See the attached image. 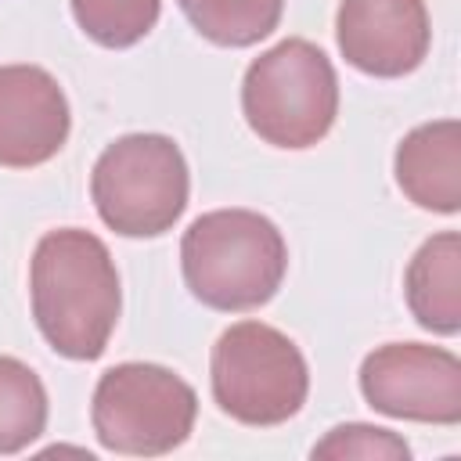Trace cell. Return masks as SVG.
I'll use <instances>...</instances> for the list:
<instances>
[{"mask_svg":"<svg viewBox=\"0 0 461 461\" xmlns=\"http://www.w3.org/2000/svg\"><path fill=\"white\" fill-rule=\"evenodd\" d=\"M32 317L47 346L68 360H97L115 331L122 292L108 245L79 227L47 230L29 263Z\"/></svg>","mask_w":461,"mask_h":461,"instance_id":"1","label":"cell"},{"mask_svg":"<svg viewBox=\"0 0 461 461\" xmlns=\"http://www.w3.org/2000/svg\"><path fill=\"white\" fill-rule=\"evenodd\" d=\"M180 267L198 303L241 313L274 299L288 270V245L263 212L212 209L184 230Z\"/></svg>","mask_w":461,"mask_h":461,"instance_id":"2","label":"cell"},{"mask_svg":"<svg viewBox=\"0 0 461 461\" xmlns=\"http://www.w3.org/2000/svg\"><path fill=\"white\" fill-rule=\"evenodd\" d=\"M241 112L252 133L274 148H313L339 115V76L310 40H281L241 79Z\"/></svg>","mask_w":461,"mask_h":461,"instance_id":"3","label":"cell"},{"mask_svg":"<svg viewBox=\"0 0 461 461\" xmlns=\"http://www.w3.org/2000/svg\"><path fill=\"white\" fill-rule=\"evenodd\" d=\"M187 162L166 133H126L112 140L90 173L97 216L122 238H158L187 209Z\"/></svg>","mask_w":461,"mask_h":461,"instance_id":"4","label":"cell"},{"mask_svg":"<svg viewBox=\"0 0 461 461\" xmlns=\"http://www.w3.org/2000/svg\"><path fill=\"white\" fill-rule=\"evenodd\" d=\"M212 396L241 425H281L299 414L310 393V371L299 346L263 324L238 321L212 346Z\"/></svg>","mask_w":461,"mask_h":461,"instance_id":"5","label":"cell"},{"mask_svg":"<svg viewBox=\"0 0 461 461\" xmlns=\"http://www.w3.org/2000/svg\"><path fill=\"white\" fill-rule=\"evenodd\" d=\"M90 418L104 450L158 457L191 436L198 396L169 367L130 360L97 378Z\"/></svg>","mask_w":461,"mask_h":461,"instance_id":"6","label":"cell"},{"mask_svg":"<svg viewBox=\"0 0 461 461\" xmlns=\"http://www.w3.org/2000/svg\"><path fill=\"white\" fill-rule=\"evenodd\" d=\"M364 400L407 421L457 425L461 421V360L443 346L389 342L360 364Z\"/></svg>","mask_w":461,"mask_h":461,"instance_id":"7","label":"cell"},{"mask_svg":"<svg viewBox=\"0 0 461 461\" xmlns=\"http://www.w3.org/2000/svg\"><path fill=\"white\" fill-rule=\"evenodd\" d=\"M335 40L353 68L400 79L425 61L432 43L425 0H342Z\"/></svg>","mask_w":461,"mask_h":461,"instance_id":"8","label":"cell"},{"mask_svg":"<svg viewBox=\"0 0 461 461\" xmlns=\"http://www.w3.org/2000/svg\"><path fill=\"white\" fill-rule=\"evenodd\" d=\"M68 130V97L47 68L0 65V166H43L65 148Z\"/></svg>","mask_w":461,"mask_h":461,"instance_id":"9","label":"cell"},{"mask_svg":"<svg viewBox=\"0 0 461 461\" xmlns=\"http://www.w3.org/2000/svg\"><path fill=\"white\" fill-rule=\"evenodd\" d=\"M396 184L400 191L429 212L461 209V126L457 119H436L414 126L396 148Z\"/></svg>","mask_w":461,"mask_h":461,"instance_id":"10","label":"cell"},{"mask_svg":"<svg viewBox=\"0 0 461 461\" xmlns=\"http://www.w3.org/2000/svg\"><path fill=\"white\" fill-rule=\"evenodd\" d=\"M414 321L436 335L461 331V234H432L411 259L403 277Z\"/></svg>","mask_w":461,"mask_h":461,"instance_id":"11","label":"cell"},{"mask_svg":"<svg viewBox=\"0 0 461 461\" xmlns=\"http://www.w3.org/2000/svg\"><path fill=\"white\" fill-rule=\"evenodd\" d=\"M180 11L209 43L252 47L277 29L285 0H180Z\"/></svg>","mask_w":461,"mask_h":461,"instance_id":"12","label":"cell"},{"mask_svg":"<svg viewBox=\"0 0 461 461\" xmlns=\"http://www.w3.org/2000/svg\"><path fill=\"white\" fill-rule=\"evenodd\" d=\"M47 429V389L40 375L14 360L0 357V454H18Z\"/></svg>","mask_w":461,"mask_h":461,"instance_id":"13","label":"cell"},{"mask_svg":"<svg viewBox=\"0 0 461 461\" xmlns=\"http://www.w3.org/2000/svg\"><path fill=\"white\" fill-rule=\"evenodd\" d=\"M162 0H72L76 25L101 47H133L158 22Z\"/></svg>","mask_w":461,"mask_h":461,"instance_id":"14","label":"cell"},{"mask_svg":"<svg viewBox=\"0 0 461 461\" xmlns=\"http://www.w3.org/2000/svg\"><path fill=\"white\" fill-rule=\"evenodd\" d=\"M310 454L313 457H331V461H349V457H360V461H407L411 447L403 443V436H396L389 429L349 421V425H335L321 443H313Z\"/></svg>","mask_w":461,"mask_h":461,"instance_id":"15","label":"cell"}]
</instances>
